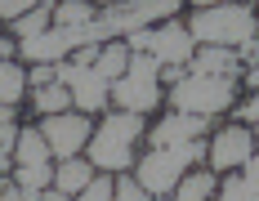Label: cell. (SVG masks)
I'll list each match as a JSON object with an SVG mask.
<instances>
[{"instance_id":"cell-1","label":"cell","mask_w":259,"mask_h":201,"mask_svg":"<svg viewBox=\"0 0 259 201\" xmlns=\"http://www.w3.org/2000/svg\"><path fill=\"white\" fill-rule=\"evenodd\" d=\"M143 139V112H107L103 126H94L90 134V166L103 175H125L134 166V143Z\"/></svg>"},{"instance_id":"cell-2","label":"cell","mask_w":259,"mask_h":201,"mask_svg":"<svg viewBox=\"0 0 259 201\" xmlns=\"http://www.w3.org/2000/svg\"><path fill=\"white\" fill-rule=\"evenodd\" d=\"M192 41L197 45H228V50H241V45H250L259 31V18L255 9H246V5H237V0H224V5H210V9H197L192 14Z\"/></svg>"},{"instance_id":"cell-3","label":"cell","mask_w":259,"mask_h":201,"mask_svg":"<svg viewBox=\"0 0 259 201\" xmlns=\"http://www.w3.org/2000/svg\"><path fill=\"white\" fill-rule=\"evenodd\" d=\"M206 156V143L188 139V143H170V148H148L143 161L134 166V179L152 192V197H170L179 188V179Z\"/></svg>"},{"instance_id":"cell-4","label":"cell","mask_w":259,"mask_h":201,"mask_svg":"<svg viewBox=\"0 0 259 201\" xmlns=\"http://www.w3.org/2000/svg\"><path fill=\"white\" fill-rule=\"evenodd\" d=\"M237 99V81L233 76H201V72H183L170 85V107L175 112H197V116H214L228 112Z\"/></svg>"},{"instance_id":"cell-5","label":"cell","mask_w":259,"mask_h":201,"mask_svg":"<svg viewBox=\"0 0 259 201\" xmlns=\"http://www.w3.org/2000/svg\"><path fill=\"white\" fill-rule=\"evenodd\" d=\"M112 103L121 112H152L161 103V63L152 54L130 50V67L121 81H112Z\"/></svg>"},{"instance_id":"cell-6","label":"cell","mask_w":259,"mask_h":201,"mask_svg":"<svg viewBox=\"0 0 259 201\" xmlns=\"http://www.w3.org/2000/svg\"><path fill=\"white\" fill-rule=\"evenodd\" d=\"M130 50L139 54H152L161 67H188V58L197 54V41H192V31L183 23H152V27H139V31H130L125 36Z\"/></svg>"},{"instance_id":"cell-7","label":"cell","mask_w":259,"mask_h":201,"mask_svg":"<svg viewBox=\"0 0 259 201\" xmlns=\"http://www.w3.org/2000/svg\"><path fill=\"white\" fill-rule=\"evenodd\" d=\"M40 134L50 143V156L67 161V156H80L85 143H90V112H54V116H40Z\"/></svg>"},{"instance_id":"cell-8","label":"cell","mask_w":259,"mask_h":201,"mask_svg":"<svg viewBox=\"0 0 259 201\" xmlns=\"http://www.w3.org/2000/svg\"><path fill=\"white\" fill-rule=\"evenodd\" d=\"M255 148H259V134H255L250 126H228V130H219V134H214V143L206 148L210 170H214V175L237 170V166H246V161L255 156Z\"/></svg>"},{"instance_id":"cell-9","label":"cell","mask_w":259,"mask_h":201,"mask_svg":"<svg viewBox=\"0 0 259 201\" xmlns=\"http://www.w3.org/2000/svg\"><path fill=\"white\" fill-rule=\"evenodd\" d=\"M58 81L72 90V107H80V112H99L112 94V81H103L85 63H58Z\"/></svg>"},{"instance_id":"cell-10","label":"cell","mask_w":259,"mask_h":201,"mask_svg":"<svg viewBox=\"0 0 259 201\" xmlns=\"http://www.w3.org/2000/svg\"><path fill=\"white\" fill-rule=\"evenodd\" d=\"M210 130V116H197V112H170V116H161L148 134V143L152 148H170V143H188V139H201Z\"/></svg>"},{"instance_id":"cell-11","label":"cell","mask_w":259,"mask_h":201,"mask_svg":"<svg viewBox=\"0 0 259 201\" xmlns=\"http://www.w3.org/2000/svg\"><path fill=\"white\" fill-rule=\"evenodd\" d=\"M188 72H201V76H237V72H241V54L228 50V45H201V50L188 58Z\"/></svg>"},{"instance_id":"cell-12","label":"cell","mask_w":259,"mask_h":201,"mask_svg":"<svg viewBox=\"0 0 259 201\" xmlns=\"http://www.w3.org/2000/svg\"><path fill=\"white\" fill-rule=\"evenodd\" d=\"M90 179H94L90 156H67V161H58V166H54V188H58V192H67V197H76Z\"/></svg>"},{"instance_id":"cell-13","label":"cell","mask_w":259,"mask_h":201,"mask_svg":"<svg viewBox=\"0 0 259 201\" xmlns=\"http://www.w3.org/2000/svg\"><path fill=\"white\" fill-rule=\"evenodd\" d=\"M40 161H50V143L40 126H23L14 139V166H40Z\"/></svg>"},{"instance_id":"cell-14","label":"cell","mask_w":259,"mask_h":201,"mask_svg":"<svg viewBox=\"0 0 259 201\" xmlns=\"http://www.w3.org/2000/svg\"><path fill=\"white\" fill-rule=\"evenodd\" d=\"M9 179H14V188H18L27 201H40V192L54 183V166L50 161H40V166H14Z\"/></svg>"},{"instance_id":"cell-15","label":"cell","mask_w":259,"mask_h":201,"mask_svg":"<svg viewBox=\"0 0 259 201\" xmlns=\"http://www.w3.org/2000/svg\"><path fill=\"white\" fill-rule=\"evenodd\" d=\"M27 94V67L18 58H0V103L5 107H18Z\"/></svg>"},{"instance_id":"cell-16","label":"cell","mask_w":259,"mask_h":201,"mask_svg":"<svg viewBox=\"0 0 259 201\" xmlns=\"http://www.w3.org/2000/svg\"><path fill=\"white\" fill-rule=\"evenodd\" d=\"M130 67V45H121V41H107V45H99V58H94V72L103 76V81H121Z\"/></svg>"},{"instance_id":"cell-17","label":"cell","mask_w":259,"mask_h":201,"mask_svg":"<svg viewBox=\"0 0 259 201\" xmlns=\"http://www.w3.org/2000/svg\"><path fill=\"white\" fill-rule=\"evenodd\" d=\"M99 18V9H94V0H58L54 5V23L58 27H85Z\"/></svg>"},{"instance_id":"cell-18","label":"cell","mask_w":259,"mask_h":201,"mask_svg":"<svg viewBox=\"0 0 259 201\" xmlns=\"http://www.w3.org/2000/svg\"><path fill=\"white\" fill-rule=\"evenodd\" d=\"M210 192H214V175H183L179 188L161 201H210Z\"/></svg>"},{"instance_id":"cell-19","label":"cell","mask_w":259,"mask_h":201,"mask_svg":"<svg viewBox=\"0 0 259 201\" xmlns=\"http://www.w3.org/2000/svg\"><path fill=\"white\" fill-rule=\"evenodd\" d=\"M36 112H40V116H54V112H63V107H72V90H67V85H63V81H54V85H40V90H36Z\"/></svg>"},{"instance_id":"cell-20","label":"cell","mask_w":259,"mask_h":201,"mask_svg":"<svg viewBox=\"0 0 259 201\" xmlns=\"http://www.w3.org/2000/svg\"><path fill=\"white\" fill-rule=\"evenodd\" d=\"M50 23H54V5H40V9H31V14H23V18H14L9 27H14L18 41H27V36H40Z\"/></svg>"},{"instance_id":"cell-21","label":"cell","mask_w":259,"mask_h":201,"mask_svg":"<svg viewBox=\"0 0 259 201\" xmlns=\"http://www.w3.org/2000/svg\"><path fill=\"white\" fill-rule=\"evenodd\" d=\"M219 201H259V179L241 175V179H224Z\"/></svg>"},{"instance_id":"cell-22","label":"cell","mask_w":259,"mask_h":201,"mask_svg":"<svg viewBox=\"0 0 259 201\" xmlns=\"http://www.w3.org/2000/svg\"><path fill=\"white\" fill-rule=\"evenodd\" d=\"M112 201H152V192L139 183V179H112Z\"/></svg>"},{"instance_id":"cell-23","label":"cell","mask_w":259,"mask_h":201,"mask_svg":"<svg viewBox=\"0 0 259 201\" xmlns=\"http://www.w3.org/2000/svg\"><path fill=\"white\" fill-rule=\"evenodd\" d=\"M40 5H58V0H0V23H14V18H23Z\"/></svg>"},{"instance_id":"cell-24","label":"cell","mask_w":259,"mask_h":201,"mask_svg":"<svg viewBox=\"0 0 259 201\" xmlns=\"http://www.w3.org/2000/svg\"><path fill=\"white\" fill-rule=\"evenodd\" d=\"M76 201H112V179H99V175H94V179L76 192Z\"/></svg>"},{"instance_id":"cell-25","label":"cell","mask_w":259,"mask_h":201,"mask_svg":"<svg viewBox=\"0 0 259 201\" xmlns=\"http://www.w3.org/2000/svg\"><path fill=\"white\" fill-rule=\"evenodd\" d=\"M58 81V63H31V72H27V85H54Z\"/></svg>"},{"instance_id":"cell-26","label":"cell","mask_w":259,"mask_h":201,"mask_svg":"<svg viewBox=\"0 0 259 201\" xmlns=\"http://www.w3.org/2000/svg\"><path fill=\"white\" fill-rule=\"evenodd\" d=\"M237 116H241V121H246V126H259V90L255 94H250V99L241 103V107H233Z\"/></svg>"},{"instance_id":"cell-27","label":"cell","mask_w":259,"mask_h":201,"mask_svg":"<svg viewBox=\"0 0 259 201\" xmlns=\"http://www.w3.org/2000/svg\"><path fill=\"white\" fill-rule=\"evenodd\" d=\"M0 58H18V41H9V36H0Z\"/></svg>"},{"instance_id":"cell-28","label":"cell","mask_w":259,"mask_h":201,"mask_svg":"<svg viewBox=\"0 0 259 201\" xmlns=\"http://www.w3.org/2000/svg\"><path fill=\"white\" fill-rule=\"evenodd\" d=\"M40 201H76V197H67V192H58V188H54V183H50V188L40 192Z\"/></svg>"},{"instance_id":"cell-29","label":"cell","mask_w":259,"mask_h":201,"mask_svg":"<svg viewBox=\"0 0 259 201\" xmlns=\"http://www.w3.org/2000/svg\"><path fill=\"white\" fill-rule=\"evenodd\" d=\"M0 201H27V197H23V192H18V188H14V179H9V188L0 192Z\"/></svg>"},{"instance_id":"cell-30","label":"cell","mask_w":259,"mask_h":201,"mask_svg":"<svg viewBox=\"0 0 259 201\" xmlns=\"http://www.w3.org/2000/svg\"><path fill=\"white\" fill-rule=\"evenodd\" d=\"M246 175H250V179H259V148H255V156L246 161Z\"/></svg>"},{"instance_id":"cell-31","label":"cell","mask_w":259,"mask_h":201,"mask_svg":"<svg viewBox=\"0 0 259 201\" xmlns=\"http://www.w3.org/2000/svg\"><path fill=\"white\" fill-rule=\"evenodd\" d=\"M5 170H9V152L0 148V175H5Z\"/></svg>"},{"instance_id":"cell-32","label":"cell","mask_w":259,"mask_h":201,"mask_svg":"<svg viewBox=\"0 0 259 201\" xmlns=\"http://www.w3.org/2000/svg\"><path fill=\"white\" fill-rule=\"evenodd\" d=\"M197 9H210V5H224V0H192Z\"/></svg>"},{"instance_id":"cell-33","label":"cell","mask_w":259,"mask_h":201,"mask_svg":"<svg viewBox=\"0 0 259 201\" xmlns=\"http://www.w3.org/2000/svg\"><path fill=\"white\" fill-rule=\"evenodd\" d=\"M250 85H255V90H259V67H250Z\"/></svg>"},{"instance_id":"cell-34","label":"cell","mask_w":259,"mask_h":201,"mask_svg":"<svg viewBox=\"0 0 259 201\" xmlns=\"http://www.w3.org/2000/svg\"><path fill=\"white\" fill-rule=\"evenodd\" d=\"M255 130H259V126H255Z\"/></svg>"}]
</instances>
